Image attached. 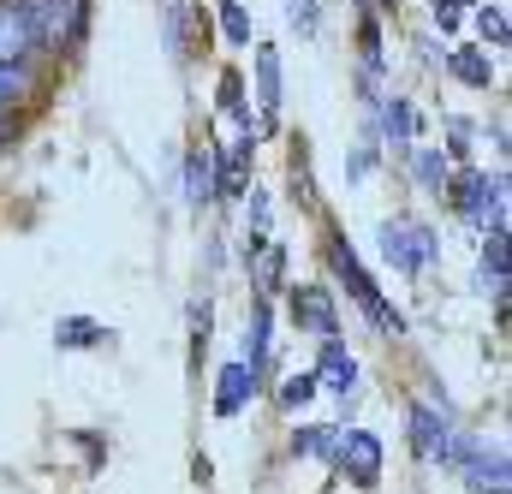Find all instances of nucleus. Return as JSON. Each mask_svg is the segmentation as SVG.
<instances>
[{"label":"nucleus","mask_w":512,"mask_h":494,"mask_svg":"<svg viewBox=\"0 0 512 494\" xmlns=\"http://www.w3.org/2000/svg\"><path fill=\"white\" fill-rule=\"evenodd\" d=\"M405 423H411V447L423 465H459V453L471 447V435H459L447 405H435V399H411Z\"/></svg>","instance_id":"obj_1"},{"label":"nucleus","mask_w":512,"mask_h":494,"mask_svg":"<svg viewBox=\"0 0 512 494\" xmlns=\"http://www.w3.org/2000/svg\"><path fill=\"white\" fill-rule=\"evenodd\" d=\"M447 197L465 221L489 227V233H507V179L501 173H465V179H447Z\"/></svg>","instance_id":"obj_2"},{"label":"nucleus","mask_w":512,"mask_h":494,"mask_svg":"<svg viewBox=\"0 0 512 494\" xmlns=\"http://www.w3.org/2000/svg\"><path fill=\"white\" fill-rule=\"evenodd\" d=\"M328 268H334V274H340V280H346V292H352V298H358V310H370V322H376V328H382V334H399V316H393V310H387L382 286H376V280H370V268H364V262H358V250L346 245V239H340V233H334V239H328Z\"/></svg>","instance_id":"obj_3"},{"label":"nucleus","mask_w":512,"mask_h":494,"mask_svg":"<svg viewBox=\"0 0 512 494\" xmlns=\"http://www.w3.org/2000/svg\"><path fill=\"white\" fill-rule=\"evenodd\" d=\"M376 239H382V262L399 268V274H423V268L435 262V227H429V221L393 215V221H382Z\"/></svg>","instance_id":"obj_4"},{"label":"nucleus","mask_w":512,"mask_h":494,"mask_svg":"<svg viewBox=\"0 0 512 494\" xmlns=\"http://www.w3.org/2000/svg\"><path fill=\"white\" fill-rule=\"evenodd\" d=\"M36 48H42V30L30 0H0V66H30Z\"/></svg>","instance_id":"obj_5"},{"label":"nucleus","mask_w":512,"mask_h":494,"mask_svg":"<svg viewBox=\"0 0 512 494\" xmlns=\"http://www.w3.org/2000/svg\"><path fill=\"white\" fill-rule=\"evenodd\" d=\"M334 447H340V465H346V477H352L358 489H376V477H382V441H376L370 429H346Z\"/></svg>","instance_id":"obj_6"},{"label":"nucleus","mask_w":512,"mask_h":494,"mask_svg":"<svg viewBox=\"0 0 512 494\" xmlns=\"http://www.w3.org/2000/svg\"><path fill=\"white\" fill-rule=\"evenodd\" d=\"M292 316H298V328H310L322 340L340 334V310H334V292L328 286H292Z\"/></svg>","instance_id":"obj_7"},{"label":"nucleus","mask_w":512,"mask_h":494,"mask_svg":"<svg viewBox=\"0 0 512 494\" xmlns=\"http://www.w3.org/2000/svg\"><path fill=\"white\" fill-rule=\"evenodd\" d=\"M453 471H459L477 494L507 489V453H501V447H477V441H471V447L459 453V465H453Z\"/></svg>","instance_id":"obj_8"},{"label":"nucleus","mask_w":512,"mask_h":494,"mask_svg":"<svg viewBox=\"0 0 512 494\" xmlns=\"http://www.w3.org/2000/svg\"><path fill=\"white\" fill-rule=\"evenodd\" d=\"M256 393V375L233 358V364H221V375H215V417H239L245 405H251Z\"/></svg>","instance_id":"obj_9"},{"label":"nucleus","mask_w":512,"mask_h":494,"mask_svg":"<svg viewBox=\"0 0 512 494\" xmlns=\"http://www.w3.org/2000/svg\"><path fill=\"white\" fill-rule=\"evenodd\" d=\"M268 328H274V310L256 298V304H251V322H245V358H239L256 381H262V370H268Z\"/></svg>","instance_id":"obj_10"},{"label":"nucleus","mask_w":512,"mask_h":494,"mask_svg":"<svg viewBox=\"0 0 512 494\" xmlns=\"http://www.w3.org/2000/svg\"><path fill=\"white\" fill-rule=\"evenodd\" d=\"M316 381L334 387V393H352V387H358V358H352L340 340H328V346H322V364H316Z\"/></svg>","instance_id":"obj_11"},{"label":"nucleus","mask_w":512,"mask_h":494,"mask_svg":"<svg viewBox=\"0 0 512 494\" xmlns=\"http://www.w3.org/2000/svg\"><path fill=\"white\" fill-rule=\"evenodd\" d=\"M185 197H191V209H209L215 203V155L209 149H191L185 155Z\"/></svg>","instance_id":"obj_12"},{"label":"nucleus","mask_w":512,"mask_h":494,"mask_svg":"<svg viewBox=\"0 0 512 494\" xmlns=\"http://www.w3.org/2000/svg\"><path fill=\"white\" fill-rule=\"evenodd\" d=\"M256 90H262V125L280 120V54L262 42L256 48Z\"/></svg>","instance_id":"obj_13"},{"label":"nucleus","mask_w":512,"mask_h":494,"mask_svg":"<svg viewBox=\"0 0 512 494\" xmlns=\"http://www.w3.org/2000/svg\"><path fill=\"white\" fill-rule=\"evenodd\" d=\"M483 280H495V304H507V233H489V245H483Z\"/></svg>","instance_id":"obj_14"},{"label":"nucleus","mask_w":512,"mask_h":494,"mask_svg":"<svg viewBox=\"0 0 512 494\" xmlns=\"http://www.w3.org/2000/svg\"><path fill=\"white\" fill-rule=\"evenodd\" d=\"M411 131H417V114H411L405 102H387V108H382V137H387V149H405V143H411Z\"/></svg>","instance_id":"obj_15"},{"label":"nucleus","mask_w":512,"mask_h":494,"mask_svg":"<svg viewBox=\"0 0 512 494\" xmlns=\"http://www.w3.org/2000/svg\"><path fill=\"white\" fill-rule=\"evenodd\" d=\"M447 179H453V161H447L441 149H423V155H417V185H423V191H447Z\"/></svg>","instance_id":"obj_16"},{"label":"nucleus","mask_w":512,"mask_h":494,"mask_svg":"<svg viewBox=\"0 0 512 494\" xmlns=\"http://www.w3.org/2000/svg\"><path fill=\"white\" fill-rule=\"evenodd\" d=\"M453 72H459V84H471V90H483L495 72H489V54H477V48H459L453 54Z\"/></svg>","instance_id":"obj_17"},{"label":"nucleus","mask_w":512,"mask_h":494,"mask_svg":"<svg viewBox=\"0 0 512 494\" xmlns=\"http://www.w3.org/2000/svg\"><path fill=\"white\" fill-rule=\"evenodd\" d=\"M310 399H316V375H286V381H280V411L298 417Z\"/></svg>","instance_id":"obj_18"},{"label":"nucleus","mask_w":512,"mask_h":494,"mask_svg":"<svg viewBox=\"0 0 512 494\" xmlns=\"http://www.w3.org/2000/svg\"><path fill=\"white\" fill-rule=\"evenodd\" d=\"M334 441H340L334 429H298V435H292V453H298V459H316V453H328Z\"/></svg>","instance_id":"obj_19"},{"label":"nucleus","mask_w":512,"mask_h":494,"mask_svg":"<svg viewBox=\"0 0 512 494\" xmlns=\"http://www.w3.org/2000/svg\"><path fill=\"white\" fill-rule=\"evenodd\" d=\"M221 6V30H227V42H251V18H245V6L239 0H215Z\"/></svg>","instance_id":"obj_20"},{"label":"nucleus","mask_w":512,"mask_h":494,"mask_svg":"<svg viewBox=\"0 0 512 494\" xmlns=\"http://www.w3.org/2000/svg\"><path fill=\"white\" fill-rule=\"evenodd\" d=\"M477 30H483V42L501 48V42H507V12H501V6H483V12H477Z\"/></svg>","instance_id":"obj_21"},{"label":"nucleus","mask_w":512,"mask_h":494,"mask_svg":"<svg viewBox=\"0 0 512 494\" xmlns=\"http://www.w3.org/2000/svg\"><path fill=\"white\" fill-rule=\"evenodd\" d=\"M96 340H102L96 322H66V328H60V346H96Z\"/></svg>","instance_id":"obj_22"},{"label":"nucleus","mask_w":512,"mask_h":494,"mask_svg":"<svg viewBox=\"0 0 512 494\" xmlns=\"http://www.w3.org/2000/svg\"><path fill=\"white\" fill-rule=\"evenodd\" d=\"M239 96H245L239 72H221V108H239Z\"/></svg>","instance_id":"obj_23"},{"label":"nucleus","mask_w":512,"mask_h":494,"mask_svg":"<svg viewBox=\"0 0 512 494\" xmlns=\"http://www.w3.org/2000/svg\"><path fill=\"white\" fill-rule=\"evenodd\" d=\"M280 262H286V256H280V250H268V256L256 262V280H262V286H274V280H280Z\"/></svg>","instance_id":"obj_24"},{"label":"nucleus","mask_w":512,"mask_h":494,"mask_svg":"<svg viewBox=\"0 0 512 494\" xmlns=\"http://www.w3.org/2000/svg\"><path fill=\"white\" fill-rule=\"evenodd\" d=\"M292 24L310 36V30H316V0H292Z\"/></svg>","instance_id":"obj_25"},{"label":"nucleus","mask_w":512,"mask_h":494,"mask_svg":"<svg viewBox=\"0 0 512 494\" xmlns=\"http://www.w3.org/2000/svg\"><path fill=\"white\" fill-rule=\"evenodd\" d=\"M435 18H441V30H459V0H435Z\"/></svg>","instance_id":"obj_26"},{"label":"nucleus","mask_w":512,"mask_h":494,"mask_svg":"<svg viewBox=\"0 0 512 494\" xmlns=\"http://www.w3.org/2000/svg\"><path fill=\"white\" fill-rule=\"evenodd\" d=\"M6 137H12V114H0V149H6Z\"/></svg>","instance_id":"obj_27"},{"label":"nucleus","mask_w":512,"mask_h":494,"mask_svg":"<svg viewBox=\"0 0 512 494\" xmlns=\"http://www.w3.org/2000/svg\"><path fill=\"white\" fill-rule=\"evenodd\" d=\"M489 494H507V489H489Z\"/></svg>","instance_id":"obj_28"}]
</instances>
